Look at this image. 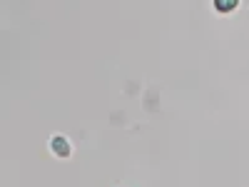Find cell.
Here are the masks:
<instances>
[{"label": "cell", "mask_w": 249, "mask_h": 187, "mask_svg": "<svg viewBox=\"0 0 249 187\" xmlns=\"http://www.w3.org/2000/svg\"><path fill=\"white\" fill-rule=\"evenodd\" d=\"M214 8H217L219 13H230V10H234V8H237V0H217Z\"/></svg>", "instance_id": "obj_2"}, {"label": "cell", "mask_w": 249, "mask_h": 187, "mask_svg": "<svg viewBox=\"0 0 249 187\" xmlns=\"http://www.w3.org/2000/svg\"><path fill=\"white\" fill-rule=\"evenodd\" d=\"M53 150H55V155H60V157H68V155H70V145H68L65 137H53Z\"/></svg>", "instance_id": "obj_1"}]
</instances>
